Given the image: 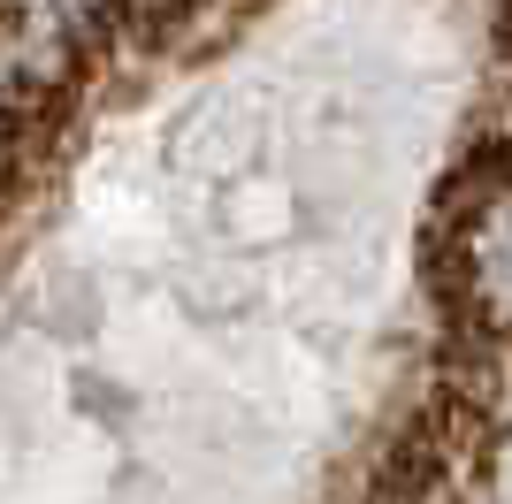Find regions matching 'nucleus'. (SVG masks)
I'll return each instance as SVG.
<instances>
[{"label":"nucleus","mask_w":512,"mask_h":504,"mask_svg":"<svg viewBox=\"0 0 512 504\" xmlns=\"http://www.w3.org/2000/svg\"><path fill=\"white\" fill-rule=\"evenodd\" d=\"M436 283L482 344L512 352V130L482 138L436 214Z\"/></svg>","instance_id":"f257e3e1"}]
</instances>
